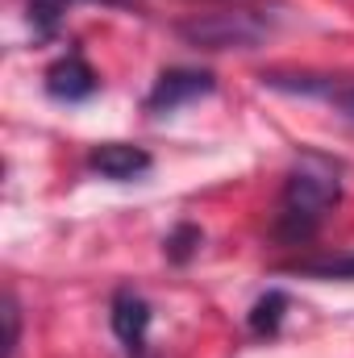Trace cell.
<instances>
[{"instance_id":"cell-12","label":"cell","mask_w":354,"mask_h":358,"mask_svg":"<svg viewBox=\"0 0 354 358\" xmlns=\"http://www.w3.org/2000/svg\"><path fill=\"white\" fill-rule=\"evenodd\" d=\"M67 4H71V0H67ZM100 4H125V0H100Z\"/></svg>"},{"instance_id":"cell-11","label":"cell","mask_w":354,"mask_h":358,"mask_svg":"<svg viewBox=\"0 0 354 358\" xmlns=\"http://www.w3.org/2000/svg\"><path fill=\"white\" fill-rule=\"evenodd\" d=\"M4 325H8V358H17V342H21V313H17V300L4 296Z\"/></svg>"},{"instance_id":"cell-7","label":"cell","mask_w":354,"mask_h":358,"mask_svg":"<svg viewBox=\"0 0 354 358\" xmlns=\"http://www.w3.org/2000/svg\"><path fill=\"white\" fill-rule=\"evenodd\" d=\"M96 88H100V80H96V71L88 67L84 55H63V59L50 63V71H46V92H50L55 100L76 104V100L96 96Z\"/></svg>"},{"instance_id":"cell-1","label":"cell","mask_w":354,"mask_h":358,"mask_svg":"<svg viewBox=\"0 0 354 358\" xmlns=\"http://www.w3.org/2000/svg\"><path fill=\"white\" fill-rule=\"evenodd\" d=\"M342 200V167L325 155H300L296 167L283 179V196H279V213H275V238L288 246H304L325 217L338 208Z\"/></svg>"},{"instance_id":"cell-2","label":"cell","mask_w":354,"mask_h":358,"mask_svg":"<svg viewBox=\"0 0 354 358\" xmlns=\"http://www.w3.org/2000/svg\"><path fill=\"white\" fill-rule=\"evenodd\" d=\"M176 34L196 50H255L271 34V17L259 8H225V13H196L179 21Z\"/></svg>"},{"instance_id":"cell-10","label":"cell","mask_w":354,"mask_h":358,"mask_svg":"<svg viewBox=\"0 0 354 358\" xmlns=\"http://www.w3.org/2000/svg\"><path fill=\"white\" fill-rule=\"evenodd\" d=\"M200 242H204V234H200V225H192V221H183L176 225L171 234H167V242H163V250H167V259L171 263H187L196 250H200Z\"/></svg>"},{"instance_id":"cell-3","label":"cell","mask_w":354,"mask_h":358,"mask_svg":"<svg viewBox=\"0 0 354 358\" xmlns=\"http://www.w3.org/2000/svg\"><path fill=\"white\" fill-rule=\"evenodd\" d=\"M259 84L271 88V92H288V96L325 100L330 108H338V117H346L354 125V80H342V76H313V71H263Z\"/></svg>"},{"instance_id":"cell-6","label":"cell","mask_w":354,"mask_h":358,"mask_svg":"<svg viewBox=\"0 0 354 358\" xmlns=\"http://www.w3.org/2000/svg\"><path fill=\"white\" fill-rule=\"evenodd\" d=\"M150 155L142 146H125V142H100L88 150V171H96L100 179H113V183H129V179H142L150 171Z\"/></svg>"},{"instance_id":"cell-9","label":"cell","mask_w":354,"mask_h":358,"mask_svg":"<svg viewBox=\"0 0 354 358\" xmlns=\"http://www.w3.org/2000/svg\"><path fill=\"white\" fill-rule=\"evenodd\" d=\"M292 275H313V279H354V255H325V259H300L292 263Z\"/></svg>"},{"instance_id":"cell-8","label":"cell","mask_w":354,"mask_h":358,"mask_svg":"<svg viewBox=\"0 0 354 358\" xmlns=\"http://www.w3.org/2000/svg\"><path fill=\"white\" fill-rule=\"evenodd\" d=\"M283 313H288V296H283L279 287L263 292V296L255 300V308H250V334H259V338H275L279 325H283Z\"/></svg>"},{"instance_id":"cell-4","label":"cell","mask_w":354,"mask_h":358,"mask_svg":"<svg viewBox=\"0 0 354 358\" xmlns=\"http://www.w3.org/2000/svg\"><path fill=\"white\" fill-rule=\"evenodd\" d=\"M213 88H217V80H213L208 71H196V67H171V71H163V76L155 80V88H150V96H146V113H155V117L176 113L179 104L200 100V96H208Z\"/></svg>"},{"instance_id":"cell-5","label":"cell","mask_w":354,"mask_h":358,"mask_svg":"<svg viewBox=\"0 0 354 358\" xmlns=\"http://www.w3.org/2000/svg\"><path fill=\"white\" fill-rule=\"evenodd\" d=\"M108 321H113V334L117 342L125 346V355L138 358L146 350V334H150V304L134 292V287H121L113 296V308H108Z\"/></svg>"}]
</instances>
